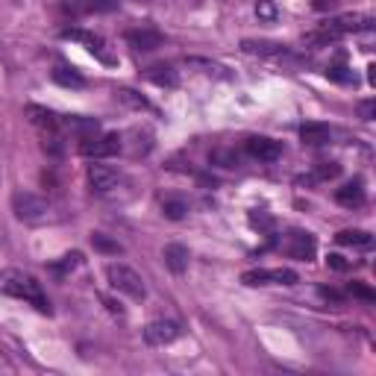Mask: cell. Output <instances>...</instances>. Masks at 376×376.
<instances>
[{
	"label": "cell",
	"mask_w": 376,
	"mask_h": 376,
	"mask_svg": "<svg viewBox=\"0 0 376 376\" xmlns=\"http://www.w3.org/2000/svg\"><path fill=\"white\" fill-rule=\"evenodd\" d=\"M338 244H347V247H370L373 244V235L364 232V229H344L335 235Z\"/></svg>",
	"instance_id": "obj_22"
},
{
	"label": "cell",
	"mask_w": 376,
	"mask_h": 376,
	"mask_svg": "<svg viewBox=\"0 0 376 376\" xmlns=\"http://www.w3.org/2000/svg\"><path fill=\"white\" fill-rule=\"evenodd\" d=\"M164 265H168L173 274H185V267H188V247L168 244V247H164Z\"/></svg>",
	"instance_id": "obj_18"
},
{
	"label": "cell",
	"mask_w": 376,
	"mask_h": 376,
	"mask_svg": "<svg viewBox=\"0 0 376 376\" xmlns=\"http://www.w3.org/2000/svg\"><path fill=\"white\" fill-rule=\"evenodd\" d=\"M350 294H356V297H361V300H376V294L368 288V285H359V282H352V285H350Z\"/></svg>",
	"instance_id": "obj_31"
},
{
	"label": "cell",
	"mask_w": 376,
	"mask_h": 376,
	"mask_svg": "<svg viewBox=\"0 0 376 376\" xmlns=\"http://www.w3.org/2000/svg\"><path fill=\"white\" fill-rule=\"evenodd\" d=\"M106 279H109V285L115 291H121L126 294L129 300H135L141 303L147 297V285H144V279H141L138 270H133L129 265H121V262H112L109 267H106Z\"/></svg>",
	"instance_id": "obj_3"
},
{
	"label": "cell",
	"mask_w": 376,
	"mask_h": 376,
	"mask_svg": "<svg viewBox=\"0 0 376 376\" xmlns=\"http://www.w3.org/2000/svg\"><path fill=\"white\" fill-rule=\"evenodd\" d=\"M338 173H341V164H338V162H321V164L314 168L317 180H335Z\"/></svg>",
	"instance_id": "obj_26"
},
{
	"label": "cell",
	"mask_w": 376,
	"mask_h": 376,
	"mask_svg": "<svg viewBox=\"0 0 376 376\" xmlns=\"http://www.w3.org/2000/svg\"><path fill=\"white\" fill-rule=\"evenodd\" d=\"M118 97H121L124 103H129V106H135V109H147V100L144 97H141V94H135L133 88H121V91H118Z\"/></svg>",
	"instance_id": "obj_27"
},
{
	"label": "cell",
	"mask_w": 376,
	"mask_h": 376,
	"mask_svg": "<svg viewBox=\"0 0 376 376\" xmlns=\"http://www.w3.org/2000/svg\"><path fill=\"white\" fill-rule=\"evenodd\" d=\"M321 297H326V300H341V294L332 291V288H321Z\"/></svg>",
	"instance_id": "obj_33"
},
{
	"label": "cell",
	"mask_w": 376,
	"mask_h": 376,
	"mask_svg": "<svg viewBox=\"0 0 376 376\" xmlns=\"http://www.w3.org/2000/svg\"><path fill=\"white\" fill-rule=\"evenodd\" d=\"M176 338H180V323L173 321H153L144 326V341L150 347H164Z\"/></svg>",
	"instance_id": "obj_9"
},
{
	"label": "cell",
	"mask_w": 376,
	"mask_h": 376,
	"mask_svg": "<svg viewBox=\"0 0 376 376\" xmlns=\"http://www.w3.org/2000/svg\"><path fill=\"white\" fill-rule=\"evenodd\" d=\"M241 282L244 285H294L297 282V274H294L291 267H256V270H247V274H241Z\"/></svg>",
	"instance_id": "obj_7"
},
{
	"label": "cell",
	"mask_w": 376,
	"mask_h": 376,
	"mask_svg": "<svg viewBox=\"0 0 376 376\" xmlns=\"http://www.w3.org/2000/svg\"><path fill=\"white\" fill-rule=\"evenodd\" d=\"M285 250L291 258H300V262H312L317 253V241L312 232H291L285 241Z\"/></svg>",
	"instance_id": "obj_10"
},
{
	"label": "cell",
	"mask_w": 376,
	"mask_h": 376,
	"mask_svg": "<svg viewBox=\"0 0 376 376\" xmlns=\"http://www.w3.org/2000/svg\"><path fill=\"white\" fill-rule=\"evenodd\" d=\"M241 50L244 53H256V56H285V44H276V41H244Z\"/></svg>",
	"instance_id": "obj_19"
},
{
	"label": "cell",
	"mask_w": 376,
	"mask_h": 376,
	"mask_svg": "<svg viewBox=\"0 0 376 376\" xmlns=\"http://www.w3.org/2000/svg\"><path fill=\"white\" fill-rule=\"evenodd\" d=\"M326 77H329V79H335V82H356V77H352V74H350V68H344V65L329 68V70H326Z\"/></svg>",
	"instance_id": "obj_28"
},
{
	"label": "cell",
	"mask_w": 376,
	"mask_h": 376,
	"mask_svg": "<svg viewBox=\"0 0 376 376\" xmlns=\"http://www.w3.org/2000/svg\"><path fill=\"white\" fill-rule=\"evenodd\" d=\"M373 27V18L370 15H341V18H329L326 24L317 32L309 35V41H317V44H326V41H338L344 39L350 32H364Z\"/></svg>",
	"instance_id": "obj_2"
},
{
	"label": "cell",
	"mask_w": 376,
	"mask_h": 376,
	"mask_svg": "<svg viewBox=\"0 0 376 376\" xmlns=\"http://www.w3.org/2000/svg\"><path fill=\"white\" fill-rule=\"evenodd\" d=\"M0 294H9L15 300L30 303L35 312L50 314V300L44 297L41 282H35L30 274L24 270H0Z\"/></svg>",
	"instance_id": "obj_1"
},
{
	"label": "cell",
	"mask_w": 376,
	"mask_h": 376,
	"mask_svg": "<svg viewBox=\"0 0 376 376\" xmlns=\"http://www.w3.org/2000/svg\"><path fill=\"white\" fill-rule=\"evenodd\" d=\"M79 262H82V256H79V253H68V256L59 258V262H53V265H50V270H53V274H56L59 279H62V276H68L74 267H79Z\"/></svg>",
	"instance_id": "obj_25"
},
{
	"label": "cell",
	"mask_w": 376,
	"mask_h": 376,
	"mask_svg": "<svg viewBox=\"0 0 376 376\" xmlns=\"http://www.w3.org/2000/svg\"><path fill=\"white\" fill-rule=\"evenodd\" d=\"M91 247L97 253H106V256H118V253H124V247L118 244L115 238H109V235H103V232H91Z\"/></svg>",
	"instance_id": "obj_24"
},
{
	"label": "cell",
	"mask_w": 376,
	"mask_h": 376,
	"mask_svg": "<svg viewBox=\"0 0 376 376\" xmlns=\"http://www.w3.org/2000/svg\"><path fill=\"white\" fill-rule=\"evenodd\" d=\"M247 153L258 162H276L282 156V144L267 135H253V138H247Z\"/></svg>",
	"instance_id": "obj_12"
},
{
	"label": "cell",
	"mask_w": 376,
	"mask_h": 376,
	"mask_svg": "<svg viewBox=\"0 0 376 376\" xmlns=\"http://www.w3.org/2000/svg\"><path fill=\"white\" fill-rule=\"evenodd\" d=\"M326 265L332 267V270H347L350 267V262H344V256H341V253H329L326 256Z\"/></svg>",
	"instance_id": "obj_32"
},
{
	"label": "cell",
	"mask_w": 376,
	"mask_h": 376,
	"mask_svg": "<svg viewBox=\"0 0 376 376\" xmlns=\"http://www.w3.org/2000/svg\"><path fill=\"white\" fill-rule=\"evenodd\" d=\"M124 182H126V176L118 168H109V164H91L88 168V185H91V191L100 197L115 194Z\"/></svg>",
	"instance_id": "obj_5"
},
{
	"label": "cell",
	"mask_w": 376,
	"mask_h": 376,
	"mask_svg": "<svg viewBox=\"0 0 376 376\" xmlns=\"http://www.w3.org/2000/svg\"><path fill=\"white\" fill-rule=\"evenodd\" d=\"M162 32L153 30V27H138V30H129L126 32V44L133 47V50H156L162 47Z\"/></svg>",
	"instance_id": "obj_13"
},
{
	"label": "cell",
	"mask_w": 376,
	"mask_h": 376,
	"mask_svg": "<svg viewBox=\"0 0 376 376\" xmlns=\"http://www.w3.org/2000/svg\"><path fill=\"white\" fill-rule=\"evenodd\" d=\"M62 39H74V41H82V44H86V50H88V53H94V56L100 59V62L112 65V56L106 53V44H103V39H100V35H94V32H86V30H77V27H70V30H62Z\"/></svg>",
	"instance_id": "obj_11"
},
{
	"label": "cell",
	"mask_w": 376,
	"mask_h": 376,
	"mask_svg": "<svg viewBox=\"0 0 376 376\" xmlns=\"http://www.w3.org/2000/svg\"><path fill=\"white\" fill-rule=\"evenodd\" d=\"M335 200H338L341 206H347V209L364 206V185H361V180H352L347 185H341L338 191H335Z\"/></svg>",
	"instance_id": "obj_15"
},
{
	"label": "cell",
	"mask_w": 376,
	"mask_h": 376,
	"mask_svg": "<svg viewBox=\"0 0 376 376\" xmlns=\"http://www.w3.org/2000/svg\"><path fill=\"white\" fill-rule=\"evenodd\" d=\"M359 118L361 121H373L376 118V100H361L359 103Z\"/></svg>",
	"instance_id": "obj_30"
},
{
	"label": "cell",
	"mask_w": 376,
	"mask_h": 376,
	"mask_svg": "<svg viewBox=\"0 0 376 376\" xmlns=\"http://www.w3.org/2000/svg\"><path fill=\"white\" fill-rule=\"evenodd\" d=\"M53 82H59V86H65V88H82L86 86V79H82L74 68H68V65H56L53 68Z\"/></svg>",
	"instance_id": "obj_20"
},
{
	"label": "cell",
	"mask_w": 376,
	"mask_h": 376,
	"mask_svg": "<svg viewBox=\"0 0 376 376\" xmlns=\"http://www.w3.org/2000/svg\"><path fill=\"white\" fill-rule=\"evenodd\" d=\"M124 147V141L118 133H109V135H91V138H82L79 141V153L88 159H109V156H118Z\"/></svg>",
	"instance_id": "obj_6"
},
{
	"label": "cell",
	"mask_w": 376,
	"mask_h": 376,
	"mask_svg": "<svg viewBox=\"0 0 376 376\" xmlns=\"http://www.w3.org/2000/svg\"><path fill=\"white\" fill-rule=\"evenodd\" d=\"M185 65H188V68H194V70H200V74H206V77H220V79H229V77H232L223 65L212 62V59H203V56H188V59H185Z\"/></svg>",
	"instance_id": "obj_17"
},
{
	"label": "cell",
	"mask_w": 376,
	"mask_h": 376,
	"mask_svg": "<svg viewBox=\"0 0 376 376\" xmlns=\"http://www.w3.org/2000/svg\"><path fill=\"white\" fill-rule=\"evenodd\" d=\"M368 82H370V86H376V65L368 68Z\"/></svg>",
	"instance_id": "obj_34"
},
{
	"label": "cell",
	"mask_w": 376,
	"mask_h": 376,
	"mask_svg": "<svg viewBox=\"0 0 376 376\" xmlns=\"http://www.w3.org/2000/svg\"><path fill=\"white\" fill-rule=\"evenodd\" d=\"M12 212H15V218L24 220V223H47V220H50V212L53 209L39 194L15 191V197H12Z\"/></svg>",
	"instance_id": "obj_4"
},
{
	"label": "cell",
	"mask_w": 376,
	"mask_h": 376,
	"mask_svg": "<svg viewBox=\"0 0 376 376\" xmlns=\"http://www.w3.org/2000/svg\"><path fill=\"white\" fill-rule=\"evenodd\" d=\"M147 77L156 82V86H168V88H176L180 86V77H176V70L171 65H156L147 70Z\"/></svg>",
	"instance_id": "obj_21"
},
{
	"label": "cell",
	"mask_w": 376,
	"mask_h": 376,
	"mask_svg": "<svg viewBox=\"0 0 376 376\" xmlns=\"http://www.w3.org/2000/svg\"><path fill=\"white\" fill-rule=\"evenodd\" d=\"M162 215L168 220H182L188 215V203L182 197H164L162 200Z\"/></svg>",
	"instance_id": "obj_23"
},
{
	"label": "cell",
	"mask_w": 376,
	"mask_h": 376,
	"mask_svg": "<svg viewBox=\"0 0 376 376\" xmlns=\"http://www.w3.org/2000/svg\"><path fill=\"white\" fill-rule=\"evenodd\" d=\"M27 115H30V121L35 126L44 129V133H59V126H62V118H59L56 112H50V109H44V106L30 103L27 106Z\"/></svg>",
	"instance_id": "obj_14"
},
{
	"label": "cell",
	"mask_w": 376,
	"mask_h": 376,
	"mask_svg": "<svg viewBox=\"0 0 376 376\" xmlns=\"http://www.w3.org/2000/svg\"><path fill=\"white\" fill-rule=\"evenodd\" d=\"M300 138H303V144L321 147V144H326V141L332 138V133H329L326 124H321V121H309V124L300 126Z\"/></svg>",
	"instance_id": "obj_16"
},
{
	"label": "cell",
	"mask_w": 376,
	"mask_h": 376,
	"mask_svg": "<svg viewBox=\"0 0 376 376\" xmlns=\"http://www.w3.org/2000/svg\"><path fill=\"white\" fill-rule=\"evenodd\" d=\"M256 12H258V18H265V21H274L276 18V6L270 3V0H258Z\"/></svg>",
	"instance_id": "obj_29"
},
{
	"label": "cell",
	"mask_w": 376,
	"mask_h": 376,
	"mask_svg": "<svg viewBox=\"0 0 376 376\" xmlns=\"http://www.w3.org/2000/svg\"><path fill=\"white\" fill-rule=\"evenodd\" d=\"M121 6V0H70L62 3V15L82 18V15H100V12H112Z\"/></svg>",
	"instance_id": "obj_8"
}]
</instances>
